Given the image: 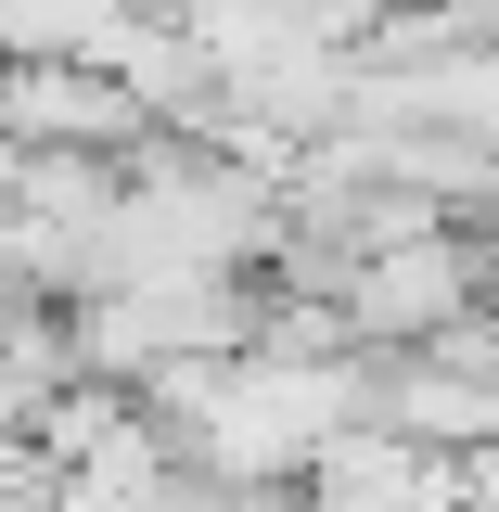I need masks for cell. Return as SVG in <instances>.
Wrapping results in <instances>:
<instances>
[{"instance_id":"6da1fadb","label":"cell","mask_w":499,"mask_h":512,"mask_svg":"<svg viewBox=\"0 0 499 512\" xmlns=\"http://www.w3.org/2000/svg\"><path fill=\"white\" fill-rule=\"evenodd\" d=\"M487 295V256L461 244V231H423V244H384L346 269V333L359 346H436V333H461V308Z\"/></svg>"},{"instance_id":"7a4b0ae2","label":"cell","mask_w":499,"mask_h":512,"mask_svg":"<svg viewBox=\"0 0 499 512\" xmlns=\"http://www.w3.org/2000/svg\"><path fill=\"white\" fill-rule=\"evenodd\" d=\"M461 512H499V436L474 448V461H461Z\"/></svg>"}]
</instances>
